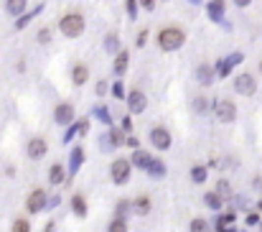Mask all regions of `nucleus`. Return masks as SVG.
Masks as SVG:
<instances>
[{"label": "nucleus", "instance_id": "7c9ffc66", "mask_svg": "<svg viewBox=\"0 0 262 232\" xmlns=\"http://www.w3.org/2000/svg\"><path fill=\"white\" fill-rule=\"evenodd\" d=\"M117 43H120V38L115 36V33H110V36H107V51L115 54V51H117Z\"/></svg>", "mask_w": 262, "mask_h": 232}, {"label": "nucleus", "instance_id": "7ed1b4c3", "mask_svg": "<svg viewBox=\"0 0 262 232\" xmlns=\"http://www.w3.org/2000/svg\"><path fill=\"white\" fill-rule=\"evenodd\" d=\"M214 115H216L222 123H232V120L237 118V107H234L232 99H219V102L214 105Z\"/></svg>", "mask_w": 262, "mask_h": 232}, {"label": "nucleus", "instance_id": "412c9836", "mask_svg": "<svg viewBox=\"0 0 262 232\" xmlns=\"http://www.w3.org/2000/svg\"><path fill=\"white\" fill-rule=\"evenodd\" d=\"M71 209H74V214L77 217H87V201H84V197H74L71 199Z\"/></svg>", "mask_w": 262, "mask_h": 232}, {"label": "nucleus", "instance_id": "4be33fe9", "mask_svg": "<svg viewBox=\"0 0 262 232\" xmlns=\"http://www.w3.org/2000/svg\"><path fill=\"white\" fill-rule=\"evenodd\" d=\"M148 173H150V176H155V179H161L163 173H166V166H163L161 161H155V158H153L150 166H148Z\"/></svg>", "mask_w": 262, "mask_h": 232}, {"label": "nucleus", "instance_id": "0eeeda50", "mask_svg": "<svg viewBox=\"0 0 262 232\" xmlns=\"http://www.w3.org/2000/svg\"><path fill=\"white\" fill-rule=\"evenodd\" d=\"M150 143L158 151H166V148H171V133L166 128H153L150 130Z\"/></svg>", "mask_w": 262, "mask_h": 232}, {"label": "nucleus", "instance_id": "393cba45", "mask_svg": "<svg viewBox=\"0 0 262 232\" xmlns=\"http://www.w3.org/2000/svg\"><path fill=\"white\" fill-rule=\"evenodd\" d=\"M133 209H135L138 214H148V212H150V199H148V197H140V199L135 201Z\"/></svg>", "mask_w": 262, "mask_h": 232}, {"label": "nucleus", "instance_id": "bb28decb", "mask_svg": "<svg viewBox=\"0 0 262 232\" xmlns=\"http://www.w3.org/2000/svg\"><path fill=\"white\" fill-rule=\"evenodd\" d=\"M191 232H211L209 222L201 220V217H196V220H191Z\"/></svg>", "mask_w": 262, "mask_h": 232}, {"label": "nucleus", "instance_id": "f03ea898", "mask_svg": "<svg viewBox=\"0 0 262 232\" xmlns=\"http://www.w3.org/2000/svg\"><path fill=\"white\" fill-rule=\"evenodd\" d=\"M59 31L66 38H77L84 33V16L82 13H66V16L59 21Z\"/></svg>", "mask_w": 262, "mask_h": 232}, {"label": "nucleus", "instance_id": "2eb2a0df", "mask_svg": "<svg viewBox=\"0 0 262 232\" xmlns=\"http://www.w3.org/2000/svg\"><path fill=\"white\" fill-rule=\"evenodd\" d=\"M127 62H130L127 51H120V54H117V59H115V74H117V77H122L125 71H127Z\"/></svg>", "mask_w": 262, "mask_h": 232}, {"label": "nucleus", "instance_id": "58836bf2", "mask_svg": "<svg viewBox=\"0 0 262 232\" xmlns=\"http://www.w3.org/2000/svg\"><path fill=\"white\" fill-rule=\"evenodd\" d=\"M145 38H148V31H143V33L138 36V46H143V43H145Z\"/></svg>", "mask_w": 262, "mask_h": 232}, {"label": "nucleus", "instance_id": "4468645a", "mask_svg": "<svg viewBox=\"0 0 262 232\" xmlns=\"http://www.w3.org/2000/svg\"><path fill=\"white\" fill-rule=\"evenodd\" d=\"M87 130H89V123H87V120H79L77 125H71V128H69V133H66V138H64V140H74V138L84 135Z\"/></svg>", "mask_w": 262, "mask_h": 232}, {"label": "nucleus", "instance_id": "20e7f679", "mask_svg": "<svg viewBox=\"0 0 262 232\" xmlns=\"http://www.w3.org/2000/svg\"><path fill=\"white\" fill-rule=\"evenodd\" d=\"M110 173H112V181L115 184H127V179H130V161H125V158L112 161Z\"/></svg>", "mask_w": 262, "mask_h": 232}, {"label": "nucleus", "instance_id": "a211bd4d", "mask_svg": "<svg viewBox=\"0 0 262 232\" xmlns=\"http://www.w3.org/2000/svg\"><path fill=\"white\" fill-rule=\"evenodd\" d=\"M196 77H199V82H201V84H211V82H214V71H211V66L201 64V66H199V71H196Z\"/></svg>", "mask_w": 262, "mask_h": 232}, {"label": "nucleus", "instance_id": "6ab92c4d", "mask_svg": "<svg viewBox=\"0 0 262 232\" xmlns=\"http://www.w3.org/2000/svg\"><path fill=\"white\" fill-rule=\"evenodd\" d=\"M49 181L51 184H64L66 181V176H64V166H51V171H49Z\"/></svg>", "mask_w": 262, "mask_h": 232}, {"label": "nucleus", "instance_id": "473e14b6", "mask_svg": "<svg viewBox=\"0 0 262 232\" xmlns=\"http://www.w3.org/2000/svg\"><path fill=\"white\" fill-rule=\"evenodd\" d=\"M38 41L41 43H49L51 41V31H49V28H41V31H38Z\"/></svg>", "mask_w": 262, "mask_h": 232}, {"label": "nucleus", "instance_id": "f8f14e48", "mask_svg": "<svg viewBox=\"0 0 262 232\" xmlns=\"http://www.w3.org/2000/svg\"><path fill=\"white\" fill-rule=\"evenodd\" d=\"M69 158H71V161H69V173H71V176H77V171L82 168V161H84V151L77 146L74 151H71Z\"/></svg>", "mask_w": 262, "mask_h": 232}, {"label": "nucleus", "instance_id": "5701e85b", "mask_svg": "<svg viewBox=\"0 0 262 232\" xmlns=\"http://www.w3.org/2000/svg\"><path fill=\"white\" fill-rule=\"evenodd\" d=\"M204 199H206V207H211V209H222V201H224V199L216 194V192H209Z\"/></svg>", "mask_w": 262, "mask_h": 232}, {"label": "nucleus", "instance_id": "2f4dec72", "mask_svg": "<svg viewBox=\"0 0 262 232\" xmlns=\"http://www.w3.org/2000/svg\"><path fill=\"white\" fill-rule=\"evenodd\" d=\"M112 95L117 97V99H122V97H125V87H122L120 82H115V84H112Z\"/></svg>", "mask_w": 262, "mask_h": 232}, {"label": "nucleus", "instance_id": "4c0bfd02", "mask_svg": "<svg viewBox=\"0 0 262 232\" xmlns=\"http://www.w3.org/2000/svg\"><path fill=\"white\" fill-rule=\"evenodd\" d=\"M260 222V214H250L247 217V225H257Z\"/></svg>", "mask_w": 262, "mask_h": 232}, {"label": "nucleus", "instance_id": "423d86ee", "mask_svg": "<svg viewBox=\"0 0 262 232\" xmlns=\"http://www.w3.org/2000/svg\"><path fill=\"white\" fill-rule=\"evenodd\" d=\"M49 197H46V192H43V189H36V192H31V194H28V201H26V207H28V212H31V214H36V212H41L43 207H46L49 204V201H46Z\"/></svg>", "mask_w": 262, "mask_h": 232}, {"label": "nucleus", "instance_id": "aec40b11", "mask_svg": "<svg viewBox=\"0 0 262 232\" xmlns=\"http://www.w3.org/2000/svg\"><path fill=\"white\" fill-rule=\"evenodd\" d=\"M5 10L10 13V16H21V13L26 10V0H8Z\"/></svg>", "mask_w": 262, "mask_h": 232}, {"label": "nucleus", "instance_id": "a19ab883", "mask_svg": "<svg viewBox=\"0 0 262 232\" xmlns=\"http://www.w3.org/2000/svg\"><path fill=\"white\" fill-rule=\"evenodd\" d=\"M125 143H127V146H133V148H138V138H125Z\"/></svg>", "mask_w": 262, "mask_h": 232}, {"label": "nucleus", "instance_id": "79ce46f5", "mask_svg": "<svg viewBox=\"0 0 262 232\" xmlns=\"http://www.w3.org/2000/svg\"><path fill=\"white\" fill-rule=\"evenodd\" d=\"M234 3H237L239 8H244V5H250V3H252V0H234Z\"/></svg>", "mask_w": 262, "mask_h": 232}, {"label": "nucleus", "instance_id": "6e6552de", "mask_svg": "<svg viewBox=\"0 0 262 232\" xmlns=\"http://www.w3.org/2000/svg\"><path fill=\"white\" fill-rule=\"evenodd\" d=\"M145 105H148V99H145V95L140 92V90H133L127 95V107H130V112H143L145 110Z\"/></svg>", "mask_w": 262, "mask_h": 232}, {"label": "nucleus", "instance_id": "ddd939ff", "mask_svg": "<svg viewBox=\"0 0 262 232\" xmlns=\"http://www.w3.org/2000/svg\"><path fill=\"white\" fill-rule=\"evenodd\" d=\"M150 153H145V151H135L133 153V164L130 166H138V168H143V171H148V166H150Z\"/></svg>", "mask_w": 262, "mask_h": 232}, {"label": "nucleus", "instance_id": "9d476101", "mask_svg": "<svg viewBox=\"0 0 262 232\" xmlns=\"http://www.w3.org/2000/svg\"><path fill=\"white\" fill-rule=\"evenodd\" d=\"M46 156V140L43 138H33L31 143H28V158H33V161H38V158Z\"/></svg>", "mask_w": 262, "mask_h": 232}, {"label": "nucleus", "instance_id": "dca6fc26", "mask_svg": "<svg viewBox=\"0 0 262 232\" xmlns=\"http://www.w3.org/2000/svg\"><path fill=\"white\" fill-rule=\"evenodd\" d=\"M87 77H89V71H87L84 64H77L74 69H71V79H74V84H84Z\"/></svg>", "mask_w": 262, "mask_h": 232}, {"label": "nucleus", "instance_id": "f3484780", "mask_svg": "<svg viewBox=\"0 0 262 232\" xmlns=\"http://www.w3.org/2000/svg\"><path fill=\"white\" fill-rule=\"evenodd\" d=\"M222 13H224V0H211V3H209V18L219 21Z\"/></svg>", "mask_w": 262, "mask_h": 232}, {"label": "nucleus", "instance_id": "ea45409f", "mask_svg": "<svg viewBox=\"0 0 262 232\" xmlns=\"http://www.w3.org/2000/svg\"><path fill=\"white\" fill-rule=\"evenodd\" d=\"M130 128H133V120L125 118V120H122V130H130Z\"/></svg>", "mask_w": 262, "mask_h": 232}, {"label": "nucleus", "instance_id": "c85d7f7f", "mask_svg": "<svg viewBox=\"0 0 262 232\" xmlns=\"http://www.w3.org/2000/svg\"><path fill=\"white\" fill-rule=\"evenodd\" d=\"M94 115H97V118H99L102 123H112V118H110V110H107V107H97V110H94Z\"/></svg>", "mask_w": 262, "mask_h": 232}, {"label": "nucleus", "instance_id": "b1692460", "mask_svg": "<svg viewBox=\"0 0 262 232\" xmlns=\"http://www.w3.org/2000/svg\"><path fill=\"white\" fill-rule=\"evenodd\" d=\"M107 138H110V146H117V148H120L122 143H125V135H122V130H117V128H112Z\"/></svg>", "mask_w": 262, "mask_h": 232}, {"label": "nucleus", "instance_id": "c9c22d12", "mask_svg": "<svg viewBox=\"0 0 262 232\" xmlns=\"http://www.w3.org/2000/svg\"><path fill=\"white\" fill-rule=\"evenodd\" d=\"M140 5H143L145 10H153V8H155V0H140Z\"/></svg>", "mask_w": 262, "mask_h": 232}, {"label": "nucleus", "instance_id": "e433bc0d", "mask_svg": "<svg viewBox=\"0 0 262 232\" xmlns=\"http://www.w3.org/2000/svg\"><path fill=\"white\" fill-rule=\"evenodd\" d=\"M194 107H196V110H206V99H204V97H199L196 102H194Z\"/></svg>", "mask_w": 262, "mask_h": 232}, {"label": "nucleus", "instance_id": "37998d69", "mask_svg": "<svg viewBox=\"0 0 262 232\" xmlns=\"http://www.w3.org/2000/svg\"><path fill=\"white\" fill-rule=\"evenodd\" d=\"M260 74H262V62H260Z\"/></svg>", "mask_w": 262, "mask_h": 232}, {"label": "nucleus", "instance_id": "cd10ccee", "mask_svg": "<svg viewBox=\"0 0 262 232\" xmlns=\"http://www.w3.org/2000/svg\"><path fill=\"white\" fill-rule=\"evenodd\" d=\"M110 232H127V225H125V220L122 217H117L112 225H110Z\"/></svg>", "mask_w": 262, "mask_h": 232}, {"label": "nucleus", "instance_id": "9b49d317", "mask_svg": "<svg viewBox=\"0 0 262 232\" xmlns=\"http://www.w3.org/2000/svg\"><path fill=\"white\" fill-rule=\"evenodd\" d=\"M242 59H244L242 54H232V56H229L227 62H222L219 66H216V74H219V79H222V77H227L229 71H232V66H234V64H239Z\"/></svg>", "mask_w": 262, "mask_h": 232}, {"label": "nucleus", "instance_id": "f704fd0d", "mask_svg": "<svg viewBox=\"0 0 262 232\" xmlns=\"http://www.w3.org/2000/svg\"><path fill=\"white\" fill-rule=\"evenodd\" d=\"M94 92H97V95H105V92H107V84H105V82H97Z\"/></svg>", "mask_w": 262, "mask_h": 232}, {"label": "nucleus", "instance_id": "a878e982", "mask_svg": "<svg viewBox=\"0 0 262 232\" xmlns=\"http://www.w3.org/2000/svg\"><path fill=\"white\" fill-rule=\"evenodd\" d=\"M191 179H194L196 184L206 181V166H194V168H191Z\"/></svg>", "mask_w": 262, "mask_h": 232}, {"label": "nucleus", "instance_id": "72a5a7b5", "mask_svg": "<svg viewBox=\"0 0 262 232\" xmlns=\"http://www.w3.org/2000/svg\"><path fill=\"white\" fill-rule=\"evenodd\" d=\"M216 194L227 197V194H229V184H227V181H219V184H216Z\"/></svg>", "mask_w": 262, "mask_h": 232}, {"label": "nucleus", "instance_id": "39448f33", "mask_svg": "<svg viewBox=\"0 0 262 232\" xmlns=\"http://www.w3.org/2000/svg\"><path fill=\"white\" fill-rule=\"evenodd\" d=\"M234 90L244 97H252L257 92V79L252 74H239V77H234Z\"/></svg>", "mask_w": 262, "mask_h": 232}, {"label": "nucleus", "instance_id": "c756f323", "mask_svg": "<svg viewBox=\"0 0 262 232\" xmlns=\"http://www.w3.org/2000/svg\"><path fill=\"white\" fill-rule=\"evenodd\" d=\"M13 232H31V225H28V220H16Z\"/></svg>", "mask_w": 262, "mask_h": 232}, {"label": "nucleus", "instance_id": "1a4fd4ad", "mask_svg": "<svg viewBox=\"0 0 262 232\" xmlns=\"http://www.w3.org/2000/svg\"><path fill=\"white\" fill-rule=\"evenodd\" d=\"M54 120L59 123V125H69L71 120H74V107H71L69 102L59 105V107L54 110Z\"/></svg>", "mask_w": 262, "mask_h": 232}, {"label": "nucleus", "instance_id": "f257e3e1", "mask_svg": "<svg viewBox=\"0 0 262 232\" xmlns=\"http://www.w3.org/2000/svg\"><path fill=\"white\" fill-rule=\"evenodd\" d=\"M183 41H186V33L181 31V28L176 26H166L161 33H158V46H161L163 51H176L183 46Z\"/></svg>", "mask_w": 262, "mask_h": 232}]
</instances>
